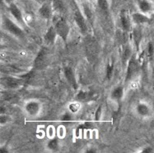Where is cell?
I'll return each instance as SVG.
<instances>
[{"label":"cell","mask_w":154,"mask_h":153,"mask_svg":"<svg viewBox=\"0 0 154 153\" xmlns=\"http://www.w3.org/2000/svg\"><path fill=\"white\" fill-rule=\"evenodd\" d=\"M54 28L56 30L57 34L63 39V41H66L67 38L69 36L70 27L67 22L63 18H60L57 20L54 23Z\"/></svg>","instance_id":"1"},{"label":"cell","mask_w":154,"mask_h":153,"mask_svg":"<svg viewBox=\"0 0 154 153\" xmlns=\"http://www.w3.org/2000/svg\"><path fill=\"white\" fill-rule=\"evenodd\" d=\"M3 25H4V28L6 29L7 31L10 32L11 34L14 35L17 37H22L24 35V32L22 29L19 27L17 25L16 23L10 20L8 18L4 19L3 22Z\"/></svg>","instance_id":"2"},{"label":"cell","mask_w":154,"mask_h":153,"mask_svg":"<svg viewBox=\"0 0 154 153\" xmlns=\"http://www.w3.org/2000/svg\"><path fill=\"white\" fill-rule=\"evenodd\" d=\"M138 70V60H136L134 55L131 56L129 59L128 67H127V72H126V78L125 81H129L130 79H132L134 76L135 75Z\"/></svg>","instance_id":"3"},{"label":"cell","mask_w":154,"mask_h":153,"mask_svg":"<svg viewBox=\"0 0 154 153\" xmlns=\"http://www.w3.org/2000/svg\"><path fill=\"white\" fill-rule=\"evenodd\" d=\"M74 20H75L76 23H77L79 29L83 33H86L87 31H88V26H87V23H86L84 17L79 10H77L75 13H74Z\"/></svg>","instance_id":"4"},{"label":"cell","mask_w":154,"mask_h":153,"mask_svg":"<svg viewBox=\"0 0 154 153\" xmlns=\"http://www.w3.org/2000/svg\"><path fill=\"white\" fill-rule=\"evenodd\" d=\"M64 76H65V78L67 79V81L69 83V85L72 87L74 90H77L78 89V82H77V80H76L75 76H74V72L72 71V69L71 68H69L67 67L64 69Z\"/></svg>","instance_id":"5"},{"label":"cell","mask_w":154,"mask_h":153,"mask_svg":"<svg viewBox=\"0 0 154 153\" xmlns=\"http://www.w3.org/2000/svg\"><path fill=\"white\" fill-rule=\"evenodd\" d=\"M56 35L58 34H57V31L54 28V26H51L44 35V41L45 44H53L56 39Z\"/></svg>","instance_id":"6"},{"label":"cell","mask_w":154,"mask_h":153,"mask_svg":"<svg viewBox=\"0 0 154 153\" xmlns=\"http://www.w3.org/2000/svg\"><path fill=\"white\" fill-rule=\"evenodd\" d=\"M40 104L36 101H30L25 106L26 111L31 116L36 115L40 111Z\"/></svg>","instance_id":"7"},{"label":"cell","mask_w":154,"mask_h":153,"mask_svg":"<svg viewBox=\"0 0 154 153\" xmlns=\"http://www.w3.org/2000/svg\"><path fill=\"white\" fill-rule=\"evenodd\" d=\"M9 12L17 22H20L21 24H24V20H23L22 12H21V10L19 9V8L17 6L16 4H14V3H11L10 4Z\"/></svg>","instance_id":"8"},{"label":"cell","mask_w":154,"mask_h":153,"mask_svg":"<svg viewBox=\"0 0 154 153\" xmlns=\"http://www.w3.org/2000/svg\"><path fill=\"white\" fill-rule=\"evenodd\" d=\"M39 14L41 17L49 19L52 16V8L49 3H43L39 9Z\"/></svg>","instance_id":"9"},{"label":"cell","mask_w":154,"mask_h":153,"mask_svg":"<svg viewBox=\"0 0 154 153\" xmlns=\"http://www.w3.org/2000/svg\"><path fill=\"white\" fill-rule=\"evenodd\" d=\"M120 22H121V26H122L123 29L125 31H129L131 28V25H130V21H129L128 15L126 13L125 11L123 10L121 13H120Z\"/></svg>","instance_id":"10"},{"label":"cell","mask_w":154,"mask_h":153,"mask_svg":"<svg viewBox=\"0 0 154 153\" xmlns=\"http://www.w3.org/2000/svg\"><path fill=\"white\" fill-rule=\"evenodd\" d=\"M3 83L7 87L10 88V89H15V88L18 87L22 82L20 80H17L14 78H6L4 79Z\"/></svg>","instance_id":"11"},{"label":"cell","mask_w":154,"mask_h":153,"mask_svg":"<svg viewBox=\"0 0 154 153\" xmlns=\"http://www.w3.org/2000/svg\"><path fill=\"white\" fill-rule=\"evenodd\" d=\"M132 19L136 24H144L149 22V18L147 16L139 13H134L132 15Z\"/></svg>","instance_id":"12"},{"label":"cell","mask_w":154,"mask_h":153,"mask_svg":"<svg viewBox=\"0 0 154 153\" xmlns=\"http://www.w3.org/2000/svg\"><path fill=\"white\" fill-rule=\"evenodd\" d=\"M138 5L139 10L143 13H148L152 9L151 3H149L148 0H138Z\"/></svg>","instance_id":"13"},{"label":"cell","mask_w":154,"mask_h":153,"mask_svg":"<svg viewBox=\"0 0 154 153\" xmlns=\"http://www.w3.org/2000/svg\"><path fill=\"white\" fill-rule=\"evenodd\" d=\"M45 49H42L39 52L36 59L35 60V65L37 68H40L45 65Z\"/></svg>","instance_id":"14"},{"label":"cell","mask_w":154,"mask_h":153,"mask_svg":"<svg viewBox=\"0 0 154 153\" xmlns=\"http://www.w3.org/2000/svg\"><path fill=\"white\" fill-rule=\"evenodd\" d=\"M136 110H137L138 115L141 116H147L149 115V108L146 104H138L136 107Z\"/></svg>","instance_id":"15"},{"label":"cell","mask_w":154,"mask_h":153,"mask_svg":"<svg viewBox=\"0 0 154 153\" xmlns=\"http://www.w3.org/2000/svg\"><path fill=\"white\" fill-rule=\"evenodd\" d=\"M52 7L53 8L59 13H63L65 10V7L62 0H53L52 1Z\"/></svg>","instance_id":"16"},{"label":"cell","mask_w":154,"mask_h":153,"mask_svg":"<svg viewBox=\"0 0 154 153\" xmlns=\"http://www.w3.org/2000/svg\"><path fill=\"white\" fill-rule=\"evenodd\" d=\"M124 95V90H123L122 87H118L116 89H114V91L111 93V96L113 99L116 100H120L123 97Z\"/></svg>","instance_id":"17"},{"label":"cell","mask_w":154,"mask_h":153,"mask_svg":"<svg viewBox=\"0 0 154 153\" xmlns=\"http://www.w3.org/2000/svg\"><path fill=\"white\" fill-rule=\"evenodd\" d=\"M130 55H131V50L129 46H127L123 52V62L125 63L127 60H129V59L131 58Z\"/></svg>","instance_id":"18"},{"label":"cell","mask_w":154,"mask_h":153,"mask_svg":"<svg viewBox=\"0 0 154 153\" xmlns=\"http://www.w3.org/2000/svg\"><path fill=\"white\" fill-rule=\"evenodd\" d=\"M48 147L51 149V150L55 151L59 148V142H58V140L56 138H54V139H51L49 142H48Z\"/></svg>","instance_id":"19"},{"label":"cell","mask_w":154,"mask_h":153,"mask_svg":"<svg viewBox=\"0 0 154 153\" xmlns=\"http://www.w3.org/2000/svg\"><path fill=\"white\" fill-rule=\"evenodd\" d=\"M98 6L103 11H107L108 8H109V3H108V0H98L97 1Z\"/></svg>","instance_id":"20"},{"label":"cell","mask_w":154,"mask_h":153,"mask_svg":"<svg viewBox=\"0 0 154 153\" xmlns=\"http://www.w3.org/2000/svg\"><path fill=\"white\" fill-rule=\"evenodd\" d=\"M88 97H90V94L88 92H86V91H80L79 93L77 95V100H85L88 99Z\"/></svg>","instance_id":"21"},{"label":"cell","mask_w":154,"mask_h":153,"mask_svg":"<svg viewBox=\"0 0 154 153\" xmlns=\"http://www.w3.org/2000/svg\"><path fill=\"white\" fill-rule=\"evenodd\" d=\"M148 56L149 60H152L154 58V45L152 43H149L148 45Z\"/></svg>","instance_id":"22"},{"label":"cell","mask_w":154,"mask_h":153,"mask_svg":"<svg viewBox=\"0 0 154 153\" xmlns=\"http://www.w3.org/2000/svg\"><path fill=\"white\" fill-rule=\"evenodd\" d=\"M113 69H114V64L111 63H109L106 68V78L107 79H110L112 77V73H113Z\"/></svg>","instance_id":"23"},{"label":"cell","mask_w":154,"mask_h":153,"mask_svg":"<svg viewBox=\"0 0 154 153\" xmlns=\"http://www.w3.org/2000/svg\"><path fill=\"white\" fill-rule=\"evenodd\" d=\"M91 125L89 123H85L83 124H81L79 128H77V131H81V130H85V129H88L91 128Z\"/></svg>","instance_id":"24"},{"label":"cell","mask_w":154,"mask_h":153,"mask_svg":"<svg viewBox=\"0 0 154 153\" xmlns=\"http://www.w3.org/2000/svg\"><path fill=\"white\" fill-rule=\"evenodd\" d=\"M79 106L77 103H72L69 106V109L73 113L77 112V111L79 110Z\"/></svg>","instance_id":"25"},{"label":"cell","mask_w":154,"mask_h":153,"mask_svg":"<svg viewBox=\"0 0 154 153\" xmlns=\"http://www.w3.org/2000/svg\"><path fill=\"white\" fill-rule=\"evenodd\" d=\"M61 120L62 121H64V122H68V121H70V120H72V117L71 115L66 113V114H64L63 115V117L61 118Z\"/></svg>","instance_id":"26"},{"label":"cell","mask_w":154,"mask_h":153,"mask_svg":"<svg viewBox=\"0 0 154 153\" xmlns=\"http://www.w3.org/2000/svg\"><path fill=\"white\" fill-rule=\"evenodd\" d=\"M7 119H8V117H7L6 115H1V123H2V124L6 123Z\"/></svg>","instance_id":"27"},{"label":"cell","mask_w":154,"mask_h":153,"mask_svg":"<svg viewBox=\"0 0 154 153\" xmlns=\"http://www.w3.org/2000/svg\"><path fill=\"white\" fill-rule=\"evenodd\" d=\"M143 152H145V153H150V152H152V149L151 147H147L146 149L143 151Z\"/></svg>","instance_id":"28"},{"label":"cell","mask_w":154,"mask_h":153,"mask_svg":"<svg viewBox=\"0 0 154 153\" xmlns=\"http://www.w3.org/2000/svg\"><path fill=\"white\" fill-rule=\"evenodd\" d=\"M87 152H88V153H93V152H96V151H93V150H89V151H87Z\"/></svg>","instance_id":"29"},{"label":"cell","mask_w":154,"mask_h":153,"mask_svg":"<svg viewBox=\"0 0 154 153\" xmlns=\"http://www.w3.org/2000/svg\"><path fill=\"white\" fill-rule=\"evenodd\" d=\"M36 1H39V2H46L48 0H36Z\"/></svg>","instance_id":"30"}]
</instances>
